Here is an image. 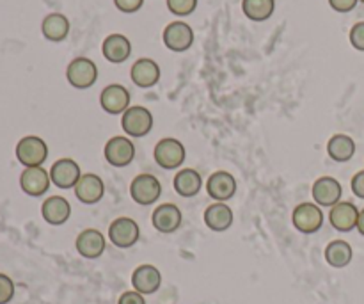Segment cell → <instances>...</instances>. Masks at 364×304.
I'll return each instance as SVG.
<instances>
[{"label": "cell", "mask_w": 364, "mask_h": 304, "mask_svg": "<svg viewBox=\"0 0 364 304\" xmlns=\"http://www.w3.org/2000/svg\"><path fill=\"white\" fill-rule=\"evenodd\" d=\"M103 56H105L107 61L114 64L124 63V61L130 57L132 53V45L128 41L127 36L123 34H110L109 38H105L103 41Z\"/></svg>", "instance_id": "603a6c76"}, {"label": "cell", "mask_w": 364, "mask_h": 304, "mask_svg": "<svg viewBox=\"0 0 364 304\" xmlns=\"http://www.w3.org/2000/svg\"><path fill=\"white\" fill-rule=\"evenodd\" d=\"M294 226L297 228L301 234L311 235L322 228L323 224V214L316 203H301L297 209L294 210Z\"/></svg>", "instance_id": "52a82bcc"}, {"label": "cell", "mask_w": 364, "mask_h": 304, "mask_svg": "<svg viewBox=\"0 0 364 304\" xmlns=\"http://www.w3.org/2000/svg\"><path fill=\"white\" fill-rule=\"evenodd\" d=\"M343 194V187L340 182L333 177H322L313 184L311 196L318 206H331L338 205Z\"/></svg>", "instance_id": "8fae6325"}, {"label": "cell", "mask_w": 364, "mask_h": 304, "mask_svg": "<svg viewBox=\"0 0 364 304\" xmlns=\"http://www.w3.org/2000/svg\"><path fill=\"white\" fill-rule=\"evenodd\" d=\"M174 191L178 192V196L181 198H194V196L199 194L203 187V180H201V174L198 173L196 169H181L178 171L176 177H174Z\"/></svg>", "instance_id": "cb8c5ba5"}, {"label": "cell", "mask_w": 364, "mask_h": 304, "mask_svg": "<svg viewBox=\"0 0 364 304\" xmlns=\"http://www.w3.org/2000/svg\"><path fill=\"white\" fill-rule=\"evenodd\" d=\"M114 4L123 13H135V11L141 9L144 0H114Z\"/></svg>", "instance_id": "1f68e13d"}, {"label": "cell", "mask_w": 364, "mask_h": 304, "mask_svg": "<svg viewBox=\"0 0 364 304\" xmlns=\"http://www.w3.org/2000/svg\"><path fill=\"white\" fill-rule=\"evenodd\" d=\"M16 159L25 167H39L48 159V146L38 135L21 137L16 145Z\"/></svg>", "instance_id": "7a4b0ae2"}, {"label": "cell", "mask_w": 364, "mask_h": 304, "mask_svg": "<svg viewBox=\"0 0 364 304\" xmlns=\"http://www.w3.org/2000/svg\"><path fill=\"white\" fill-rule=\"evenodd\" d=\"M117 304H146V299L144 295L139 294V292L130 290V292H124V294L121 295Z\"/></svg>", "instance_id": "e575fe53"}, {"label": "cell", "mask_w": 364, "mask_h": 304, "mask_svg": "<svg viewBox=\"0 0 364 304\" xmlns=\"http://www.w3.org/2000/svg\"><path fill=\"white\" fill-rule=\"evenodd\" d=\"M41 32L48 41H63V39H66V36L70 34V20L60 13L48 14V16H45V20H43Z\"/></svg>", "instance_id": "d4e9b609"}, {"label": "cell", "mask_w": 364, "mask_h": 304, "mask_svg": "<svg viewBox=\"0 0 364 304\" xmlns=\"http://www.w3.org/2000/svg\"><path fill=\"white\" fill-rule=\"evenodd\" d=\"M162 194V185L159 178L149 173H142L135 177L130 184V196L135 203L142 206L153 205Z\"/></svg>", "instance_id": "277c9868"}, {"label": "cell", "mask_w": 364, "mask_h": 304, "mask_svg": "<svg viewBox=\"0 0 364 304\" xmlns=\"http://www.w3.org/2000/svg\"><path fill=\"white\" fill-rule=\"evenodd\" d=\"M350 43L355 50L364 52V21H358L350 28Z\"/></svg>", "instance_id": "4dcf8cb0"}, {"label": "cell", "mask_w": 364, "mask_h": 304, "mask_svg": "<svg viewBox=\"0 0 364 304\" xmlns=\"http://www.w3.org/2000/svg\"><path fill=\"white\" fill-rule=\"evenodd\" d=\"M206 192L212 199L220 203H226L237 192V180L228 171H215L206 182Z\"/></svg>", "instance_id": "4fadbf2b"}, {"label": "cell", "mask_w": 364, "mask_h": 304, "mask_svg": "<svg viewBox=\"0 0 364 304\" xmlns=\"http://www.w3.org/2000/svg\"><path fill=\"white\" fill-rule=\"evenodd\" d=\"M185 155H187V152H185L183 142H180L174 137L160 139L155 145V150H153V159H155V162L162 169L167 171L178 169L183 164Z\"/></svg>", "instance_id": "6da1fadb"}, {"label": "cell", "mask_w": 364, "mask_h": 304, "mask_svg": "<svg viewBox=\"0 0 364 304\" xmlns=\"http://www.w3.org/2000/svg\"><path fill=\"white\" fill-rule=\"evenodd\" d=\"M121 127L130 137H144L153 128V114L146 107H128L121 117Z\"/></svg>", "instance_id": "3957f363"}, {"label": "cell", "mask_w": 364, "mask_h": 304, "mask_svg": "<svg viewBox=\"0 0 364 304\" xmlns=\"http://www.w3.org/2000/svg\"><path fill=\"white\" fill-rule=\"evenodd\" d=\"M276 2L274 0H242L244 14L252 21H265L272 16Z\"/></svg>", "instance_id": "83f0119b"}, {"label": "cell", "mask_w": 364, "mask_h": 304, "mask_svg": "<svg viewBox=\"0 0 364 304\" xmlns=\"http://www.w3.org/2000/svg\"><path fill=\"white\" fill-rule=\"evenodd\" d=\"M205 224L212 231H226L233 224V210L226 203L215 201L205 210Z\"/></svg>", "instance_id": "7402d4cb"}, {"label": "cell", "mask_w": 364, "mask_h": 304, "mask_svg": "<svg viewBox=\"0 0 364 304\" xmlns=\"http://www.w3.org/2000/svg\"><path fill=\"white\" fill-rule=\"evenodd\" d=\"M164 43L173 52H185L194 43V32L185 21H173L164 28Z\"/></svg>", "instance_id": "5bb4252c"}, {"label": "cell", "mask_w": 364, "mask_h": 304, "mask_svg": "<svg viewBox=\"0 0 364 304\" xmlns=\"http://www.w3.org/2000/svg\"><path fill=\"white\" fill-rule=\"evenodd\" d=\"M350 187L352 192H354L358 198L364 199V171H359V173L354 174V178H352L350 182Z\"/></svg>", "instance_id": "836d02e7"}, {"label": "cell", "mask_w": 364, "mask_h": 304, "mask_svg": "<svg viewBox=\"0 0 364 304\" xmlns=\"http://www.w3.org/2000/svg\"><path fill=\"white\" fill-rule=\"evenodd\" d=\"M141 237V228L130 217H117L109 226V239L116 248L128 249L135 246Z\"/></svg>", "instance_id": "8992f818"}, {"label": "cell", "mask_w": 364, "mask_h": 304, "mask_svg": "<svg viewBox=\"0 0 364 304\" xmlns=\"http://www.w3.org/2000/svg\"><path fill=\"white\" fill-rule=\"evenodd\" d=\"M41 216L52 226H60L71 216V205L63 196H50L41 205Z\"/></svg>", "instance_id": "ffe728a7"}, {"label": "cell", "mask_w": 364, "mask_h": 304, "mask_svg": "<svg viewBox=\"0 0 364 304\" xmlns=\"http://www.w3.org/2000/svg\"><path fill=\"white\" fill-rule=\"evenodd\" d=\"M103 153H105V160L110 166L127 167L128 164H132L135 157V146L124 135H116V137L109 139Z\"/></svg>", "instance_id": "ba28073f"}, {"label": "cell", "mask_w": 364, "mask_h": 304, "mask_svg": "<svg viewBox=\"0 0 364 304\" xmlns=\"http://www.w3.org/2000/svg\"><path fill=\"white\" fill-rule=\"evenodd\" d=\"M358 231L364 237V209L359 212V219H358Z\"/></svg>", "instance_id": "d590c367"}, {"label": "cell", "mask_w": 364, "mask_h": 304, "mask_svg": "<svg viewBox=\"0 0 364 304\" xmlns=\"http://www.w3.org/2000/svg\"><path fill=\"white\" fill-rule=\"evenodd\" d=\"M50 180L59 189H75L82 177L80 166L73 159H59L50 167Z\"/></svg>", "instance_id": "9c48e42d"}, {"label": "cell", "mask_w": 364, "mask_h": 304, "mask_svg": "<svg viewBox=\"0 0 364 304\" xmlns=\"http://www.w3.org/2000/svg\"><path fill=\"white\" fill-rule=\"evenodd\" d=\"M130 77L134 84L139 85V88H153L160 80V68L155 61L144 57V59L135 61L130 70Z\"/></svg>", "instance_id": "44dd1931"}, {"label": "cell", "mask_w": 364, "mask_h": 304, "mask_svg": "<svg viewBox=\"0 0 364 304\" xmlns=\"http://www.w3.org/2000/svg\"><path fill=\"white\" fill-rule=\"evenodd\" d=\"M151 223L160 234H174L183 223V214L173 203H162L153 212Z\"/></svg>", "instance_id": "7c38bea8"}, {"label": "cell", "mask_w": 364, "mask_h": 304, "mask_svg": "<svg viewBox=\"0 0 364 304\" xmlns=\"http://www.w3.org/2000/svg\"><path fill=\"white\" fill-rule=\"evenodd\" d=\"M167 7L176 16H188L198 7V0H167Z\"/></svg>", "instance_id": "f1b7e54d"}, {"label": "cell", "mask_w": 364, "mask_h": 304, "mask_svg": "<svg viewBox=\"0 0 364 304\" xmlns=\"http://www.w3.org/2000/svg\"><path fill=\"white\" fill-rule=\"evenodd\" d=\"M359 0H329L331 7L338 13H350L355 6H358Z\"/></svg>", "instance_id": "d6a6232c"}, {"label": "cell", "mask_w": 364, "mask_h": 304, "mask_svg": "<svg viewBox=\"0 0 364 304\" xmlns=\"http://www.w3.org/2000/svg\"><path fill=\"white\" fill-rule=\"evenodd\" d=\"M361 2H363V4H364V0H361Z\"/></svg>", "instance_id": "8d00e7d4"}, {"label": "cell", "mask_w": 364, "mask_h": 304, "mask_svg": "<svg viewBox=\"0 0 364 304\" xmlns=\"http://www.w3.org/2000/svg\"><path fill=\"white\" fill-rule=\"evenodd\" d=\"M75 246H77L78 255L84 256V258L95 260L100 258L105 251V237L102 235V231L95 230V228H87V230L78 234Z\"/></svg>", "instance_id": "d6986e66"}, {"label": "cell", "mask_w": 364, "mask_h": 304, "mask_svg": "<svg viewBox=\"0 0 364 304\" xmlns=\"http://www.w3.org/2000/svg\"><path fill=\"white\" fill-rule=\"evenodd\" d=\"M352 246L345 241H333L326 248V262L334 269H343L352 262Z\"/></svg>", "instance_id": "4316f807"}, {"label": "cell", "mask_w": 364, "mask_h": 304, "mask_svg": "<svg viewBox=\"0 0 364 304\" xmlns=\"http://www.w3.org/2000/svg\"><path fill=\"white\" fill-rule=\"evenodd\" d=\"M361 210L354 205L352 201H340L334 205L329 212V223L334 230L338 231H352L358 228V219Z\"/></svg>", "instance_id": "9a60e30c"}, {"label": "cell", "mask_w": 364, "mask_h": 304, "mask_svg": "<svg viewBox=\"0 0 364 304\" xmlns=\"http://www.w3.org/2000/svg\"><path fill=\"white\" fill-rule=\"evenodd\" d=\"M66 78L75 89H89L98 78V68L87 57H77L68 66Z\"/></svg>", "instance_id": "5b68a950"}, {"label": "cell", "mask_w": 364, "mask_h": 304, "mask_svg": "<svg viewBox=\"0 0 364 304\" xmlns=\"http://www.w3.org/2000/svg\"><path fill=\"white\" fill-rule=\"evenodd\" d=\"M50 173L43 169V166L39 167H25L23 173L20 174V187L21 191L27 196L32 198H41L43 194H46V191L50 189Z\"/></svg>", "instance_id": "30bf717a"}, {"label": "cell", "mask_w": 364, "mask_h": 304, "mask_svg": "<svg viewBox=\"0 0 364 304\" xmlns=\"http://www.w3.org/2000/svg\"><path fill=\"white\" fill-rule=\"evenodd\" d=\"M132 285H134V290L139 292V294L151 295L162 285V274H160V271L155 266L144 263V266H139L134 271V274H132Z\"/></svg>", "instance_id": "e0dca14e"}, {"label": "cell", "mask_w": 364, "mask_h": 304, "mask_svg": "<svg viewBox=\"0 0 364 304\" xmlns=\"http://www.w3.org/2000/svg\"><path fill=\"white\" fill-rule=\"evenodd\" d=\"M100 105L109 114H123L130 107V93L124 85L110 84L100 95Z\"/></svg>", "instance_id": "2e32d148"}, {"label": "cell", "mask_w": 364, "mask_h": 304, "mask_svg": "<svg viewBox=\"0 0 364 304\" xmlns=\"http://www.w3.org/2000/svg\"><path fill=\"white\" fill-rule=\"evenodd\" d=\"M327 153L334 162H348L355 155V142L350 135L336 134L327 142Z\"/></svg>", "instance_id": "484cf974"}, {"label": "cell", "mask_w": 364, "mask_h": 304, "mask_svg": "<svg viewBox=\"0 0 364 304\" xmlns=\"http://www.w3.org/2000/svg\"><path fill=\"white\" fill-rule=\"evenodd\" d=\"M103 194H105V185H103V180L98 174L84 173L78 184L75 185V196L84 205H95L103 198Z\"/></svg>", "instance_id": "ac0fdd59"}, {"label": "cell", "mask_w": 364, "mask_h": 304, "mask_svg": "<svg viewBox=\"0 0 364 304\" xmlns=\"http://www.w3.org/2000/svg\"><path fill=\"white\" fill-rule=\"evenodd\" d=\"M14 298V283L9 276L0 273V304L11 303Z\"/></svg>", "instance_id": "f546056e"}]
</instances>
